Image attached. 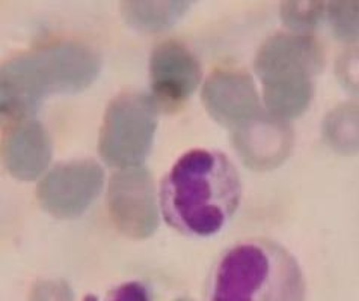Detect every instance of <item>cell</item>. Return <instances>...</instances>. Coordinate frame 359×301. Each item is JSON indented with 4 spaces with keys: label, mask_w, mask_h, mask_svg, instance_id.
<instances>
[{
    "label": "cell",
    "mask_w": 359,
    "mask_h": 301,
    "mask_svg": "<svg viewBox=\"0 0 359 301\" xmlns=\"http://www.w3.org/2000/svg\"><path fill=\"white\" fill-rule=\"evenodd\" d=\"M242 181L225 154L192 149L169 169L161 186V206L166 222L186 235L219 232L238 208Z\"/></svg>",
    "instance_id": "1"
},
{
    "label": "cell",
    "mask_w": 359,
    "mask_h": 301,
    "mask_svg": "<svg viewBox=\"0 0 359 301\" xmlns=\"http://www.w3.org/2000/svg\"><path fill=\"white\" fill-rule=\"evenodd\" d=\"M102 57L81 41H57L18 55L2 66L0 106L9 118H26L53 94H73L91 85Z\"/></svg>",
    "instance_id": "2"
},
{
    "label": "cell",
    "mask_w": 359,
    "mask_h": 301,
    "mask_svg": "<svg viewBox=\"0 0 359 301\" xmlns=\"http://www.w3.org/2000/svg\"><path fill=\"white\" fill-rule=\"evenodd\" d=\"M208 300L305 301V279L296 258L276 241L243 239L219 259Z\"/></svg>",
    "instance_id": "3"
},
{
    "label": "cell",
    "mask_w": 359,
    "mask_h": 301,
    "mask_svg": "<svg viewBox=\"0 0 359 301\" xmlns=\"http://www.w3.org/2000/svg\"><path fill=\"white\" fill-rule=\"evenodd\" d=\"M323 62V48L310 34L276 32L269 36L254 60L269 113L281 120L302 115L311 103L314 77Z\"/></svg>",
    "instance_id": "4"
},
{
    "label": "cell",
    "mask_w": 359,
    "mask_h": 301,
    "mask_svg": "<svg viewBox=\"0 0 359 301\" xmlns=\"http://www.w3.org/2000/svg\"><path fill=\"white\" fill-rule=\"evenodd\" d=\"M157 127L151 95L126 92L109 103L98 134V153L112 166H141L149 154Z\"/></svg>",
    "instance_id": "5"
},
{
    "label": "cell",
    "mask_w": 359,
    "mask_h": 301,
    "mask_svg": "<svg viewBox=\"0 0 359 301\" xmlns=\"http://www.w3.org/2000/svg\"><path fill=\"white\" fill-rule=\"evenodd\" d=\"M107 208L118 230L130 238H147L158 226V208L151 174L144 166L121 167L107 187Z\"/></svg>",
    "instance_id": "6"
},
{
    "label": "cell",
    "mask_w": 359,
    "mask_h": 301,
    "mask_svg": "<svg viewBox=\"0 0 359 301\" xmlns=\"http://www.w3.org/2000/svg\"><path fill=\"white\" fill-rule=\"evenodd\" d=\"M104 183L103 169L94 160H72L59 163L39 181L36 197L55 217L74 218L83 214Z\"/></svg>",
    "instance_id": "7"
},
{
    "label": "cell",
    "mask_w": 359,
    "mask_h": 301,
    "mask_svg": "<svg viewBox=\"0 0 359 301\" xmlns=\"http://www.w3.org/2000/svg\"><path fill=\"white\" fill-rule=\"evenodd\" d=\"M201 82V65L192 50L175 39L158 43L149 55V83L157 107L174 110Z\"/></svg>",
    "instance_id": "8"
},
{
    "label": "cell",
    "mask_w": 359,
    "mask_h": 301,
    "mask_svg": "<svg viewBox=\"0 0 359 301\" xmlns=\"http://www.w3.org/2000/svg\"><path fill=\"white\" fill-rule=\"evenodd\" d=\"M203 102L215 120L233 130L262 115L254 80L241 69L222 68L208 76L203 88Z\"/></svg>",
    "instance_id": "9"
},
{
    "label": "cell",
    "mask_w": 359,
    "mask_h": 301,
    "mask_svg": "<svg viewBox=\"0 0 359 301\" xmlns=\"http://www.w3.org/2000/svg\"><path fill=\"white\" fill-rule=\"evenodd\" d=\"M233 144L243 163L255 170L281 164L293 146V130L285 120L260 115L234 128Z\"/></svg>",
    "instance_id": "10"
},
{
    "label": "cell",
    "mask_w": 359,
    "mask_h": 301,
    "mask_svg": "<svg viewBox=\"0 0 359 301\" xmlns=\"http://www.w3.org/2000/svg\"><path fill=\"white\" fill-rule=\"evenodd\" d=\"M52 158V140L36 119L20 120L4 144V160L9 174L20 181H34Z\"/></svg>",
    "instance_id": "11"
},
{
    "label": "cell",
    "mask_w": 359,
    "mask_h": 301,
    "mask_svg": "<svg viewBox=\"0 0 359 301\" xmlns=\"http://www.w3.org/2000/svg\"><path fill=\"white\" fill-rule=\"evenodd\" d=\"M191 6L183 0H135V2H121L119 9L126 22L137 29L161 30L172 26L183 17Z\"/></svg>",
    "instance_id": "12"
},
{
    "label": "cell",
    "mask_w": 359,
    "mask_h": 301,
    "mask_svg": "<svg viewBox=\"0 0 359 301\" xmlns=\"http://www.w3.org/2000/svg\"><path fill=\"white\" fill-rule=\"evenodd\" d=\"M323 136L337 153L359 154V103L347 102L334 107L325 116Z\"/></svg>",
    "instance_id": "13"
},
{
    "label": "cell",
    "mask_w": 359,
    "mask_h": 301,
    "mask_svg": "<svg viewBox=\"0 0 359 301\" xmlns=\"http://www.w3.org/2000/svg\"><path fill=\"white\" fill-rule=\"evenodd\" d=\"M334 35L346 43L359 41V0H338L326 6Z\"/></svg>",
    "instance_id": "14"
},
{
    "label": "cell",
    "mask_w": 359,
    "mask_h": 301,
    "mask_svg": "<svg viewBox=\"0 0 359 301\" xmlns=\"http://www.w3.org/2000/svg\"><path fill=\"white\" fill-rule=\"evenodd\" d=\"M327 4L313 2V0H292L283 2L279 8L283 22L293 32H305L314 27L326 14Z\"/></svg>",
    "instance_id": "15"
},
{
    "label": "cell",
    "mask_w": 359,
    "mask_h": 301,
    "mask_svg": "<svg viewBox=\"0 0 359 301\" xmlns=\"http://www.w3.org/2000/svg\"><path fill=\"white\" fill-rule=\"evenodd\" d=\"M337 76L348 92L359 97V48H348L337 59Z\"/></svg>",
    "instance_id": "16"
},
{
    "label": "cell",
    "mask_w": 359,
    "mask_h": 301,
    "mask_svg": "<svg viewBox=\"0 0 359 301\" xmlns=\"http://www.w3.org/2000/svg\"><path fill=\"white\" fill-rule=\"evenodd\" d=\"M83 301H100L95 295H88ZM103 301H151L147 286L139 282H127L109 290Z\"/></svg>",
    "instance_id": "17"
},
{
    "label": "cell",
    "mask_w": 359,
    "mask_h": 301,
    "mask_svg": "<svg viewBox=\"0 0 359 301\" xmlns=\"http://www.w3.org/2000/svg\"><path fill=\"white\" fill-rule=\"evenodd\" d=\"M31 301H73V293L65 282L46 280L32 289Z\"/></svg>",
    "instance_id": "18"
},
{
    "label": "cell",
    "mask_w": 359,
    "mask_h": 301,
    "mask_svg": "<svg viewBox=\"0 0 359 301\" xmlns=\"http://www.w3.org/2000/svg\"><path fill=\"white\" fill-rule=\"evenodd\" d=\"M174 301H192L191 298H177V300H174Z\"/></svg>",
    "instance_id": "19"
}]
</instances>
